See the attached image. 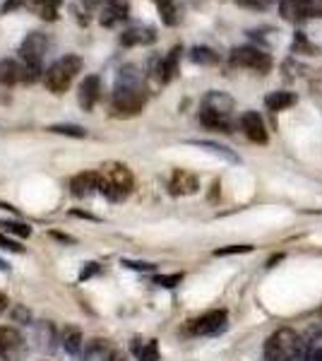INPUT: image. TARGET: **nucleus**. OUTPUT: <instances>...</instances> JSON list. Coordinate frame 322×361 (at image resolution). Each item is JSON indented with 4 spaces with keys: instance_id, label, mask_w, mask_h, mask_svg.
Returning <instances> with one entry per match:
<instances>
[{
    "instance_id": "nucleus-1",
    "label": "nucleus",
    "mask_w": 322,
    "mask_h": 361,
    "mask_svg": "<svg viewBox=\"0 0 322 361\" xmlns=\"http://www.w3.org/2000/svg\"><path fill=\"white\" fill-rule=\"evenodd\" d=\"M147 104V87H144V75L137 66L120 68L116 90L111 97V111L118 118H132L144 109Z\"/></svg>"
},
{
    "instance_id": "nucleus-2",
    "label": "nucleus",
    "mask_w": 322,
    "mask_h": 361,
    "mask_svg": "<svg viewBox=\"0 0 322 361\" xmlns=\"http://www.w3.org/2000/svg\"><path fill=\"white\" fill-rule=\"evenodd\" d=\"M233 111L236 104L226 92H207L200 104V123L209 130L233 133Z\"/></svg>"
},
{
    "instance_id": "nucleus-3",
    "label": "nucleus",
    "mask_w": 322,
    "mask_h": 361,
    "mask_svg": "<svg viewBox=\"0 0 322 361\" xmlns=\"http://www.w3.org/2000/svg\"><path fill=\"white\" fill-rule=\"evenodd\" d=\"M262 361H306V337L291 328H279L267 337Z\"/></svg>"
},
{
    "instance_id": "nucleus-4",
    "label": "nucleus",
    "mask_w": 322,
    "mask_h": 361,
    "mask_svg": "<svg viewBox=\"0 0 322 361\" xmlns=\"http://www.w3.org/2000/svg\"><path fill=\"white\" fill-rule=\"evenodd\" d=\"M99 173H101V188H99V193H104L109 200L120 202L132 193L135 178L132 171L125 164H120V161H106V164L99 169Z\"/></svg>"
},
{
    "instance_id": "nucleus-5",
    "label": "nucleus",
    "mask_w": 322,
    "mask_h": 361,
    "mask_svg": "<svg viewBox=\"0 0 322 361\" xmlns=\"http://www.w3.org/2000/svg\"><path fill=\"white\" fill-rule=\"evenodd\" d=\"M80 70H82V58L80 56L68 54V56L58 58L54 66L44 73L46 90H49L51 94H56V97L66 94V92L70 90V85H73V80L78 78Z\"/></svg>"
},
{
    "instance_id": "nucleus-6",
    "label": "nucleus",
    "mask_w": 322,
    "mask_h": 361,
    "mask_svg": "<svg viewBox=\"0 0 322 361\" xmlns=\"http://www.w3.org/2000/svg\"><path fill=\"white\" fill-rule=\"evenodd\" d=\"M228 63H231L233 68L253 70L257 75H267L274 66L272 56H269L265 49H260V46H236V49L228 54Z\"/></svg>"
},
{
    "instance_id": "nucleus-7",
    "label": "nucleus",
    "mask_w": 322,
    "mask_h": 361,
    "mask_svg": "<svg viewBox=\"0 0 322 361\" xmlns=\"http://www.w3.org/2000/svg\"><path fill=\"white\" fill-rule=\"evenodd\" d=\"M279 15L291 25H303L308 20H322V0H282Z\"/></svg>"
},
{
    "instance_id": "nucleus-8",
    "label": "nucleus",
    "mask_w": 322,
    "mask_h": 361,
    "mask_svg": "<svg viewBox=\"0 0 322 361\" xmlns=\"http://www.w3.org/2000/svg\"><path fill=\"white\" fill-rule=\"evenodd\" d=\"M228 323V313L224 308H214V311H207L202 316L192 318L188 325H185V333L195 335V337H209V335H219L226 330Z\"/></svg>"
},
{
    "instance_id": "nucleus-9",
    "label": "nucleus",
    "mask_w": 322,
    "mask_h": 361,
    "mask_svg": "<svg viewBox=\"0 0 322 361\" xmlns=\"http://www.w3.org/2000/svg\"><path fill=\"white\" fill-rule=\"evenodd\" d=\"M49 46H51V39L41 32H32L25 37V42L20 44V63L25 66H32V68H39L44 70V56L49 54Z\"/></svg>"
},
{
    "instance_id": "nucleus-10",
    "label": "nucleus",
    "mask_w": 322,
    "mask_h": 361,
    "mask_svg": "<svg viewBox=\"0 0 322 361\" xmlns=\"http://www.w3.org/2000/svg\"><path fill=\"white\" fill-rule=\"evenodd\" d=\"M180 54L183 49L180 46H173L163 58H151V66H149V75L147 78L154 80L156 87H163L168 82H173V78L178 75V66H180Z\"/></svg>"
},
{
    "instance_id": "nucleus-11",
    "label": "nucleus",
    "mask_w": 322,
    "mask_h": 361,
    "mask_svg": "<svg viewBox=\"0 0 322 361\" xmlns=\"http://www.w3.org/2000/svg\"><path fill=\"white\" fill-rule=\"evenodd\" d=\"M238 126H241V130H243V135L250 140V142H255V145H267V126H265V121H262V116L257 114V111H243V116L238 118Z\"/></svg>"
},
{
    "instance_id": "nucleus-12",
    "label": "nucleus",
    "mask_w": 322,
    "mask_h": 361,
    "mask_svg": "<svg viewBox=\"0 0 322 361\" xmlns=\"http://www.w3.org/2000/svg\"><path fill=\"white\" fill-rule=\"evenodd\" d=\"M25 337L15 328H0V357L5 361H20L25 357Z\"/></svg>"
},
{
    "instance_id": "nucleus-13",
    "label": "nucleus",
    "mask_w": 322,
    "mask_h": 361,
    "mask_svg": "<svg viewBox=\"0 0 322 361\" xmlns=\"http://www.w3.org/2000/svg\"><path fill=\"white\" fill-rule=\"evenodd\" d=\"M99 99H101V78H99V75H87L80 82V92H78L80 106L85 109V111H92Z\"/></svg>"
},
{
    "instance_id": "nucleus-14",
    "label": "nucleus",
    "mask_w": 322,
    "mask_h": 361,
    "mask_svg": "<svg viewBox=\"0 0 322 361\" xmlns=\"http://www.w3.org/2000/svg\"><path fill=\"white\" fill-rule=\"evenodd\" d=\"M200 190V180L195 173L185 171V169H175L168 180V193L171 195H192Z\"/></svg>"
},
{
    "instance_id": "nucleus-15",
    "label": "nucleus",
    "mask_w": 322,
    "mask_h": 361,
    "mask_svg": "<svg viewBox=\"0 0 322 361\" xmlns=\"http://www.w3.org/2000/svg\"><path fill=\"white\" fill-rule=\"evenodd\" d=\"M101 188V173L99 171H82L70 180V190L75 197H87L92 193H99Z\"/></svg>"
},
{
    "instance_id": "nucleus-16",
    "label": "nucleus",
    "mask_w": 322,
    "mask_h": 361,
    "mask_svg": "<svg viewBox=\"0 0 322 361\" xmlns=\"http://www.w3.org/2000/svg\"><path fill=\"white\" fill-rule=\"evenodd\" d=\"M128 13H130L128 0H106L104 8H101V17H99V22H101V27H116V25H120V22L128 20Z\"/></svg>"
},
{
    "instance_id": "nucleus-17",
    "label": "nucleus",
    "mask_w": 322,
    "mask_h": 361,
    "mask_svg": "<svg viewBox=\"0 0 322 361\" xmlns=\"http://www.w3.org/2000/svg\"><path fill=\"white\" fill-rule=\"evenodd\" d=\"M156 42V32L154 27H130L125 29V32L120 34V44L125 46V49H132V46H149Z\"/></svg>"
},
{
    "instance_id": "nucleus-18",
    "label": "nucleus",
    "mask_w": 322,
    "mask_h": 361,
    "mask_svg": "<svg viewBox=\"0 0 322 361\" xmlns=\"http://www.w3.org/2000/svg\"><path fill=\"white\" fill-rule=\"evenodd\" d=\"M298 97L294 92H286V90H277V92H269L265 97V106L269 109L272 114H279V111H286V109L296 106Z\"/></svg>"
},
{
    "instance_id": "nucleus-19",
    "label": "nucleus",
    "mask_w": 322,
    "mask_h": 361,
    "mask_svg": "<svg viewBox=\"0 0 322 361\" xmlns=\"http://www.w3.org/2000/svg\"><path fill=\"white\" fill-rule=\"evenodd\" d=\"M22 82V63L13 58H0V85H17Z\"/></svg>"
},
{
    "instance_id": "nucleus-20",
    "label": "nucleus",
    "mask_w": 322,
    "mask_h": 361,
    "mask_svg": "<svg viewBox=\"0 0 322 361\" xmlns=\"http://www.w3.org/2000/svg\"><path fill=\"white\" fill-rule=\"evenodd\" d=\"M156 8V13H159L161 22L166 27H175L180 22V8L175 0H151Z\"/></svg>"
},
{
    "instance_id": "nucleus-21",
    "label": "nucleus",
    "mask_w": 322,
    "mask_h": 361,
    "mask_svg": "<svg viewBox=\"0 0 322 361\" xmlns=\"http://www.w3.org/2000/svg\"><path fill=\"white\" fill-rule=\"evenodd\" d=\"M61 345L66 349L68 354H73V357H78L82 352V347H85V337H82V330L75 328V325H68L66 330H63L61 335Z\"/></svg>"
},
{
    "instance_id": "nucleus-22",
    "label": "nucleus",
    "mask_w": 322,
    "mask_h": 361,
    "mask_svg": "<svg viewBox=\"0 0 322 361\" xmlns=\"http://www.w3.org/2000/svg\"><path fill=\"white\" fill-rule=\"evenodd\" d=\"M132 349L137 361H159V342L156 340H135Z\"/></svg>"
},
{
    "instance_id": "nucleus-23",
    "label": "nucleus",
    "mask_w": 322,
    "mask_h": 361,
    "mask_svg": "<svg viewBox=\"0 0 322 361\" xmlns=\"http://www.w3.org/2000/svg\"><path fill=\"white\" fill-rule=\"evenodd\" d=\"M306 361H322V330L313 328L306 335Z\"/></svg>"
},
{
    "instance_id": "nucleus-24",
    "label": "nucleus",
    "mask_w": 322,
    "mask_h": 361,
    "mask_svg": "<svg viewBox=\"0 0 322 361\" xmlns=\"http://www.w3.org/2000/svg\"><path fill=\"white\" fill-rule=\"evenodd\" d=\"M190 145H195V147H202V149H207V152H212L216 157H221V159H226V161H231V164H238V154H233L231 149L224 147V145H216V142H209V140H192Z\"/></svg>"
},
{
    "instance_id": "nucleus-25",
    "label": "nucleus",
    "mask_w": 322,
    "mask_h": 361,
    "mask_svg": "<svg viewBox=\"0 0 322 361\" xmlns=\"http://www.w3.org/2000/svg\"><path fill=\"white\" fill-rule=\"evenodd\" d=\"M190 61L197 66H219L221 56L209 46H195V49H190Z\"/></svg>"
},
{
    "instance_id": "nucleus-26",
    "label": "nucleus",
    "mask_w": 322,
    "mask_h": 361,
    "mask_svg": "<svg viewBox=\"0 0 322 361\" xmlns=\"http://www.w3.org/2000/svg\"><path fill=\"white\" fill-rule=\"evenodd\" d=\"M291 54H298V56H318L320 49L315 44H310V39L303 32H296L294 34V42H291Z\"/></svg>"
},
{
    "instance_id": "nucleus-27",
    "label": "nucleus",
    "mask_w": 322,
    "mask_h": 361,
    "mask_svg": "<svg viewBox=\"0 0 322 361\" xmlns=\"http://www.w3.org/2000/svg\"><path fill=\"white\" fill-rule=\"evenodd\" d=\"M63 0H34L39 10V17L46 22H56L58 20V8H61Z\"/></svg>"
},
{
    "instance_id": "nucleus-28",
    "label": "nucleus",
    "mask_w": 322,
    "mask_h": 361,
    "mask_svg": "<svg viewBox=\"0 0 322 361\" xmlns=\"http://www.w3.org/2000/svg\"><path fill=\"white\" fill-rule=\"evenodd\" d=\"M49 133H56V135H68V137H87V130L82 126H75V123H58V126H51Z\"/></svg>"
},
{
    "instance_id": "nucleus-29",
    "label": "nucleus",
    "mask_w": 322,
    "mask_h": 361,
    "mask_svg": "<svg viewBox=\"0 0 322 361\" xmlns=\"http://www.w3.org/2000/svg\"><path fill=\"white\" fill-rule=\"evenodd\" d=\"M0 229H3L5 234H15V236H22V238L32 236V226L22 224V222H13V219H3V222H0Z\"/></svg>"
},
{
    "instance_id": "nucleus-30",
    "label": "nucleus",
    "mask_w": 322,
    "mask_h": 361,
    "mask_svg": "<svg viewBox=\"0 0 322 361\" xmlns=\"http://www.w3.org/2000/svg\"><path fill=\"white\" fill-rule=\"evenodd\" d=\"M238 8H245V10H255V13H265V10L272 8L277 0H233Z\"/></svg>"
},
{
    "instance_id": "nucleus-31",
    "label": "nucleus",
    "mask_w": 322,
    "mask_h": 361,
    "mask_svg": "<svg viewBox=\"0 0 322 361\" xmlns=\"http://www.w3.org/2000/svg\"><path fill=\"white\" fill-rule=\"evenodd\" d=\"M180 279H183V272H173V275L154 277V284L156 287H163V289H171V287H175V284H180Z\"/></svg>"
},
{
    "instance_id": "nucleus-32",
    "label": "nucleus",
    "mask_w": 322,
    "mask_h": 361,
    "mask_svg": "<svg viewBox=\"0 0 322 361\" xmlns=\"http://www.w3.org/2000/svg\"><path fill=\"white\" fill-rule=\"evenodd\" d=\"M253 246H245V243H238V246H224V248H216L214 255L221 258V255H238V253H250Z\"/></svg>"
},
{
    "instance_id": "nucleus-33",
    "label": "nucleus",
    "mask_w": 322,
    "mask_h": 361,
    "mask_svg": "<svg viewBox=\"0 0 322 361\" xmlns=\"http://www.w3.org/2000/svg\"><path fill=\"white\" fill-rule=\"evenodd\" d=\"M22 5H25V0H5L3 8H0V13H3V15H10V13H15V10H20Z\"/></svg>"
},
{
    "instance_id": "nucleus-34",
    "label": "nucleus",
    "mask_w": 322,
    "mask_h": 361,
    "mask_svg": "<svg viewBox=\"0 0 322 361\" xmlns=\"http://www.w3.org/2000/svg\"><path fill=\"white\" fill-rule=\"evenodd\" d=\"M0 248L13 250V253H22V246H20V243H15L13 238H8V236H3V234H0Z\"/></svg>"
},
{
    "instance_id": "nucleus-35",
    "label": "nucleus",
    "mask_w": 322,
    "mask_h": 361,
    "mask_svg": "<svg viewBox=\"0 0 322 361\" xmlns=\"http://www.w3.org/2000/svg\"><path fill=\"white\" fill-rule=\"evenodd\" d=\"M125 267H132V270H142V272H149L154 270V263H135V260H123Z\"/></svg>"
},
{
    "instance_id": "nucleus-36",
    "label": "nucleus",
    "mask_w": 322,
    "mask_h": 361,
    "mask_svg": "<svg viewBox=\"0 0 322 361\" xmlns=\"http://www.w3.org/2000/svg\"><path fill=\"white\" fill-rule=\"evenodd\" d=\"M15 318L17 320H25V323H27V320H29V311H25V308H17V311H15Z\"/></svg>"
},
{
    "instance_id": "nucleus-37",
    "label": "nucleus",
    "mask_w": 322,
    "mask_h": 361,
    "mask_svg": "<svg viewBox=\"0 0 322 361\" xmlns=\"http://www.w3.org/2000/svg\"><path fill=\"white\" fill-rule=\"evenodd\" d=\"M54 236L58 238V241H66V243H73L75 238L73 236H66V234H58V231H54Z\"/></svg>"
},
{
    "instance_id": "nucleus-38",
    "label": "nucleus",
    "mask_w": 322,
    "mask_h": 361,
    "mask_svg": "<svg viewBox=\"0 0 322 361\" xmlns=\"http://www.w3.org/2000/svg\"><path fill=\"white\" fill-rule=\"evenodd\" d=\"M5 308H8V296L0 294V316H3V313H5Z\"/></svg>"
},
{
    "instance_id": "nucleus-39",
    "label": "nucleus",
    "mask_w": 322,
    "mask_h": 361,
    "mask_svg": "<svg viewBox=\"0 0 322 361\" xmlns=\"http://www.w3.org/2000/svg\"><path fill=\"white\" fill-rule=\"evenodd\" d=\"M111 361H128L123 354H118V352H113V357H111Z\"/></svg>"
},
{
    "instance_id": "nucleus-40",
    "label": "nucleus",
    "mask_w": 322,
    "mask_h": 361,
    "mask_svg": "<svg viewBox=\"0 0 322 361\" xmlns=\"http://www.w3.org/2000/svg\"><path fill=\"white\" fill-rule=\"evenodd\" d=\"M0 270H3V272H8V270H10V265H8V263H3V260H0Z\"/></svg>"
},
{
    "instance_id": "nucleus-41",
    "label": "nucleus",
    "mask_w": 322,
    "mask_h": 361,
    "mask_svg": "<svg viewBox=\"0 0 322 361\" xmlns=\"http://www.w3.org/2000/svg\"><path fill=\"white\" fill-rule=\"evenodd\" d=\"M318 318L322 320V308H320V311H318Z\"/></svg>"
}]
</instances>
